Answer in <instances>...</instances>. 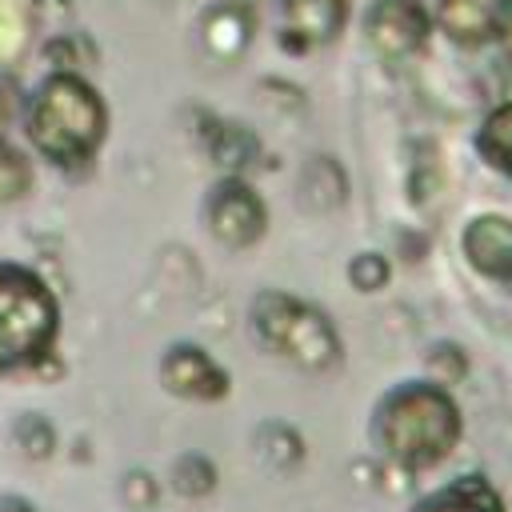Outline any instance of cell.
Wrapping results in <instances>:
<instances>
[{"label": "cell", "instance_id": "obj_1", "mask_svg": "<svg viewBox=\"0 0 512 512\" xmlns=\"http://www.w3.org/2000/svg\"><path fill=\"white\" fill-rule=\"evenodd\" d=\"M460 432V408L440 384H400L372 412L376 452L404 472L436 468L440 460H448L460 444Z\"/></svg>", "mask_w": 512, "mask_h": 512}, {"label": "cell", "instance_id": "obj_2", "mask_svg": "<svg viewBox=\"0 0 512 512\" xmlns=\"http://www.w3.org/2000/svg\"><path fill=\"white\" fill-rule=\"evenodd\" d=\"M28 136H32V144L48 160H56V164H80L104 140V100L80 76L56 72L32 96Z\"/></svg>", "mask_w": 512, "mask_h": 512}, {"label": "cell", "instance_id": "obj_3", "mask_svg": "<svg viewBox=\"0 0 512 512\" xmlns=\"http://www.w3.org/2000/svg\"><path fill=\"white\" fill-rule=\"evenodd\" d=\"M56 336V300L16 264H0V372L44 360Z\"/></svg>", "mask_w": 512, "mask_h": 512}, {"label": "cell", "instance_id": "obj_4", "mask_svg": "<svg viewBox=\"0 0 512 512\" xmlns=\"http://www.w3.org/2000/svg\"><path fill=\"white\" fill-rule=\"evenodd\" d=\"M252 320L268 348H276L284 360H292L308 372H324L340 360V336L332 332L328 316L288 292L256 296Z\"/></svg>", "mask_w": 512, "mask_h": 512}, {"label": "cell", "instance_id": "obj_5", "mask_svg": "<svg viewBox=\"0 0 512 512\" xmlns=\"http://www.w3.org/2000/svg\"><path fill=\"white\" fill-rule=\"evenodd\" d=\"M364 32L380 56L404 60L428 40V12L416 0H376L364 20Z\"/></svg>", "mask_w": 512, "mask_h": 512}, {"label": "cell", "instance_id": "obj_6", "mask_svg": "<svg viewBox=\"0 0 512 512\" xmlns=\"http://www.w3.org/2000/svg\"><path fill=\"white\" fill-rule=\"evenodd\" d=\"M208 228L228 248H248L264 236V204L244 180H224L208 196Z\"/></svg>", "mask_w": 512, "mask_h": 512}, {"label": "cell", "instance_id": "obj_7", "mask_svg": "<svg viewBox=\"0 0 512 512\" xmlns=\"http://www.w3.org/2000/svg\"><path fill=\"white\" fill-rule=\"evenodd\" d=\"M160 380H164L168 392H176V396H184V400H220V396L228 392L224 368H220L208 352H200V348H192V344H176V348L164 352V360H160Z\"/></svg>", "mask_w": 512, "mask_h": 512}, {"label": "cell", "instance_id": "obj_8", "mask_svg": "<svg viewBox=\"0 0 512 512\" xmlns=\"http://www.w3.org/2000/svg\"><path fill=\"white\" fill-rule=\"evenodd\" d=\"M464 256L484 276L512 288V220L504 216H476L464 228Z\"/></svg>", "mask_w": 512, "mask_h": 512}, {"label": "cell", "instance_id": "obj_9", "mask_svg": "<svg viewBox=\"0 0 512 512\" xmlns=\"http://www.w3.org/2000/svg\"><path fill=\"white\" fill-rule=\"evenodd\" d=\"M512 0H440V28L456 44H484L500 32Z\"/></svg>", "mask_w": 512, "mask_h": 512}, {"label": "cell", "instance_id": "obj_10", "mask_svg": "<svg viewBox=\"0 0 512 512\" xmlns=\"http://www.w3.org/2000/svg\"><path fill=\"white\" fill-rule=\"evenodd\" d=\"M344 0H284V32L296 48L328 44L344 28Z\"/></svg>", "mask_w": 512, "mask_h": 512}, {"label": "cell", "instance_id": "obj_11", "mask_svg": "<svg viewBox=\"0 0 512 512\" xmlns=\"http://www.w3.org/2000/svg\"><path fill=\"white\" fill-rule=\"evenodd\" d=\"M200 40H204L208 56H216L220 64L236 60L252 40V12L244 4H232V0L208 8L200 20Z\"/></svg>", "mask_w": 512, "mask_h": 512}, {"label": "cell", "instance_id": "obj_12", "mask_svg": "<svg viewBox=\"0 0 512 512\" xmlns=\"http://www.w3.org/2000/svg\"><path fill=\"white\" fill-rule=\"evenodd\" d=\"M412 512H504V504L484 476H460L436 496L420 500Z\"/></svg>", "mask_w": 512, "mask_h": 512}, {"label": "cell", "instance_id": "obj_13", "mask_svg": "<svg viewBox=\"0 0 512 512\" xmlns=\"http://www.w3.org/2000/svg\"><path fill=\"white\" fill-rule=\"evenodd\" d=\"M256 456L272 468H296L304 460V440L296 436V428L280 424V420H268L256 428Z\"/></svg>", "mask_w": 512, "mask_h": 512}, {"label": "cell", "instance_id": "obj_14", "mask_svg": "<svg viewBox=\"0 0 512 512\" xmlns=\"http://www.w3.org/2000/svg\"><path fill=\"white\" fill-rule=\"evenodd\" d=\"M172 488L188 500H200L216 488V464L204 452H184L172 460Z\"/></svg>", "mask_w": 512, "mask_h": 512}, {"label": "cell", "instance_id": "obj_15", "mask_svg": "<svg viewBox=\"0 0 512 512\" xmlns=\"http://www.w3.org/2000/svg\"><path fill=\"white\" fill-rule=\"evenodd\" d=\"M204 140H208V148H212L216 164H228V168L248 164V160H252V152H256V144H252V136H248L244 128H236V124H220V120H208Z\"/></svg>", "mask_w": 512, "mask_h": 512}, {"label": "cell", "instance_id": "obj_16", "mask_svg": "<svg viewBox=\"0 0 512 512\" xmlns=\"http://www.w3.org/2000/svg\"><path fill=\"white\" fill-rule=\"evenodd\" d=\"M480 152H484L496 168L512 172V104L496 108V112L484 120V128H480Z\"/></svg>", "mask_w": 512, "mask_h": 512}, {"label": "cell", "instance_id": "obj_17", "mask_svg": "<svg viewBox=\"0 0 512 512\" xmlns=\"http://www.w3.org/2000/svg\"><path fill=\"white\" fill-rule=\"evenodd\" d=\"M12 440L16 448L28 456V460H48L56 452V428L40 416V412H24L16 424H12Z\"/></svg>", "mask_w": 512, "mask_h": 512}, {"label": "cell", "instance_id": "obj_18", "mask_svg": "<svg viewBox=\"0 0 512 512\" xmlns=\"http://www.w3.org/2000/svg\"><path fill=\"white\" fill-rule=\"evenodd\" d=\"M120 500H124V508H132V512H152L156 500H160L156 476L144 472V468H128V472L120 476Z\"/></svg>", "mask_w": 512, "mask_h": 512}, {"label": "cell", "instance_id": "obj_19", "mask_svg": "<svg viewBox=\"0 0 512 512\" xmlns=\"http://www.w3.org/2000/svg\"><path fill=\"white\" fill-rule=\"evenodd\" d=\"M32 184V172H28V160L20 152H12L8 144H0V200H16L24 196Z\"/></svg>", "mask_w": 512, "mask_h": 512}, {"label": "cell", "instance_id": "obj_20", "mask_svg": "<svg viewBox=\"0 0 512 512\" xmlns=\"http://www.w3.org/2000/svg\"><path fill=\"white\" fill-rule=\"evenodd\" d=\"M464 368H468V360H464V352H456L452 344H436V348H428V372H432V384H456V380L464 376Z\"/></svg>", "mask_w": 512, "mask_h": 512}, {"label": "cell", "instance_id": "obj_21", "mask_svg": "<svg viewBox=\"0 0 512 512\" xmlns=\"http://www.w3.org/2000/svg\"><path fill=\"white\" fill-rule=\"evenodd\" d=\"M348 280H352L360 292H376V288H384V284H388V260H384V256H376V252H364V256H356V260H352Z\"/></svg>", "mask_w": 512, "mask_h": 512}, {"label": "cell", "instance_id": "obj_22", "mask_svg": "<svg viewBox=\"0 0 512 512\" xmlns=\"http://www.w3.org/2000/svg\"><path fill=\"white\" fill-rule=\"evenodd\" d=\"M24 48V16L16 0H0V60L16 56Z\"/></svg>", "mask_w": 512, "mask_h": 512}, {"label": "cell", "instance_id": "obj_23", "mask_svg": "<svg viewBox=\"0 0 512 512\" xmlns=\"http://www.w3.org/2000/svg\"><path fill=\"white\" fill-rule=\"evenodd\" d=\"M0 512H36V504L28 496H16V492H4L0 496Z\"/></svg>", "mask_w": 512, "mask_h": 512}, {"label": "cell", "instance_id": "obj_24", "mask_svg": "<svg viewBox=\"0 0 512 512\" xmlns=\"http://www.w3.org/2000/svg\"><path fill=\"white\" fill-rule=\"evenodd\" d=\"M500 40H504V52L512 56V8H508V16H504V24H500Z\"/></svg>", "mask_w": 512, "mask_h": 512}]
</instances>
